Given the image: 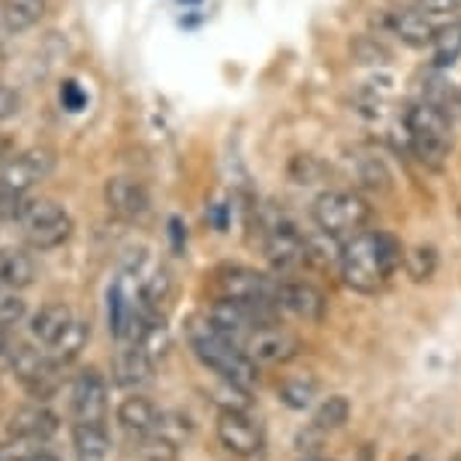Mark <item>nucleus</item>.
Returning a JSON list of instances; mask_svg holds the SVG:
<instances>
[{
    "label": "nucleus",
    "mask_w": 461,
    "mask_h": 461,
    "mask_svg": "<svg viewBox=\"0 0 461 461\" xmlns=\"http://www.w3.org/2000/svg\"><path fill=\"white\" fill-rule=\"evenodd\" d=\"M404 266V248L393 232L362 230L350 241H344L341 277L356 293H380L398 268Z\"/></svg>",
    "instance_id": "nucleus-1"
},
{
    "label": "nucleus",
    "mask_w": 461,
    "mask_h": 461,
    "mask_svg": "<svg viewBox=\"0 0 461 461\" xmlns=\"http://www.w3.org/2000/svg\"><path fill=\"white\" fill-rule=\"evenodd\" d=\"M187 341L196 359L203 362L208 371L217 374V380L239 383V386H245V389H250L259 380L257 362L250 359L232 338H226L221 329L208 320V314H196L187 320Z\"/></svg>",
    "instance_id": "nucleus-2"
},
{
    "label": "nucleus",
    "mask_w": 461,
    "mask_h": 461,
    "mask_svg": "<svg viewBox=\"0 0 461 461\" xmlns=\"http://www.w3.org/2000/svg\"><path fill=\"white\" fill-rule=\"evenodd\" d=\"M407 139L422 167L440 172L447 167V158L452 151V118L447 112L429 106V103H413L404 115Z\"/></svg>",
    "instance_id": "nucleus-3"
},
{
    "label": "nucleus",
    "mask_w": 461,
    "mask_h": 461,
    "mask_svg": "<svg viewBox=\"0 0 461 461\" xmlns=\"http://www.w3.org/2000/svg\"><path fill=\"white\" fill-rule=\"evenodd\" d=\"M259 239H263L266 259L272 263L277 275H290L304 266V232H299L290 217L277 208H263L257 214Z\"/></svg>",
    "instance_id": "nucleus-4"
},
{
    "label": "nucleus",
    "mask_w": 461,
    "mask_h": 461,
    "mask_svg": "<svg viewBox=\"0 0 461 461\" xmlns=\"http://www.w3.org/2000/svg\"><path fill=\"white\" fill-rule=\"evenodd\" d=\"M19 230L33 250H55L73 239V217L55 199H28L19 214Z\"/></svg>",
    "instance_id": "nucleus-5"
},
{
    "label": "nucleus",
    "mask_w": 461,
    "mask_h": 461,
    "mask_svg": "<svg viewBox=\"0 0 461 461\" xmlns=\"http://www.w3.org/2000/svg\"><path fill=\"white\" fill-rule=\"evenodd\" d=\"M311 217L320 230L332 232V236H347V232L356 236L368 226L371 205L353 190H323L311 205Z\"/></svg>",
    "instance_id": "nucleus-6"
},
{
    "label": "nucleus",
    "mask_w": 461,
    "mask_h": 461,
    "mask_svg": "<svg viewBox=\"0 0 461 461\" xmlns=\"http://www.w3.org/2000/svg\"><path fill=\"white\" fill-rule=\"evenodd\" d=\"M214 293L217 299H232L245 304H277L281 295V281L268 277L248 266H221L214 272Z\"/></svg>",
    "instance_id": "nucleus-7"
},
{
    "label": "nucleus",
    "mask_w": 461,
    "mask_h": 461,
    "mask_svg": "<svg viewBox=\"0 0 461 461\" xmlns=\"http://www.w3.org/2000/svg\"><path fill=\"white\" fill-rule=\"evenodd\" d=\"M6 359H10V368L15 374V380H19L33 398L49 402V398L58 393L60 365L51 359L49 353H42L31 344H10Z\"/></svg>",
    "instance_id": "nucleus-8"
},
{
    "label": "nucleus",
    "mask_w": 461,
    "mask_h": 461,
    "mask_svg": "<svg viewBox=\"0 0 461 461\" xmlns=\"http://www.w3.org/2000/svg\"><path fill=\"white\" fill-rule=\"evenodd\" d=\"M69 411L76 422H97L106 425L109 413V383L97 368H85L76 374L69 389Z\"/></svg>",
    "instance_id": "nucleus-9"
},
{
    "label": "nucleus",
    "mask_w": 461,
    "mask_h": 461,
    "mask_svg": "<svg viewBox=\"0 0 461 461\" xmlns=\"http://www.w3.org/2000/svg\"><path fill=\"white\" fill-rule=\"evenodd\" d=\"M245 350L257 365H286L299 356L302 344L293 332H286L281 323H263L241 341Z\"/></svg>",
    "instance_id": "nucleus-10"
},
{
    "label": "nucleus",
    "mask_w": 461,
    "mask_h": 461,
    "mask_svg": "<svg viewBox=\"0 0 461 461\" xmlns=\"http://www.w3.org/2000/svg\"><path fill=\"white\" fill-rule=\"evenodd\" d=\"M55 151L49 148H28V151H19L6 163H0V185L28 194L31 187L42 185L55 172Z\"/></svg>",
    "instance_id": "nucleus-11"
},
{
    "label": "nucleus",
    "mask_w": 461,
    "mask_h": 461,
    "mask_svg": "<svg viewBox=\"0 0 461 461\" xmlns=\"http://www.w3.org/2000/svg\"><path fill=\"white\" fill-rule=\"evenodd\" d=\"M217 440L239 458L263 456V447H266L263 429L250 420L248 411H221L217 413Z\"/></svg>",
    "instance_id": "nucleus-12"
},
{
    "label": "nucleus",
    "mask_w": 461,
    "mask_h": 461,
    "mask_svg": "<svg viewBox=\"0 0 461 461\" xmlns=\"http://www.w3.org/2000/svg\"><path fill=\"white\" fill-rule=\"evenodd\" d=\"M103 199H106L109 212L115 214L118 221H127V223L142 221L148 214V208H151V194H148V187L133 176L109 178L106 187H103Z\"/></svg>",
    "instance_id": "nucleus-13"
},
{
    "label": "nucleus",
    "mask_w": 461,
    "mask_h": 461,
    "mask_svg": "<svg viewBox=\"0 0 461 461\" xmlns=\"http://www.w3.org/2000/svg\"><path fill=\"white\" fill-rule=\"evenodd\" d=\"M281 308H286L290 314H295L304 323H323L329 302L326 295L308 281H281V295H277Z\"/></svg>",
    "instance_id": "nucleus-14"
},
{
    "label": "nucleus",
    "mask_w": 461,
    "mask_h": 461,
    "mask_svg": "<svg viewBox=\"0 0 461 461\" xmlns=\"http://www.w3.org/2000/svg\"><path fill=\"white\" fill-rule=\"evenodd\" d=\"M112 374H115V383L121 389H139V386H145V383H151L154 359L148 356L142 344L127 341L124 350H118V356H115Z\"/></svg>",
    "instance_id": "nucleus-15"
},
{
    "label": "nucleus",
    "mask_w": 461,
    "mask_h": 461,
    "mask_svg": "<svg viewBox=\"0 0 461 461\" xmlns=\"http://www.w3.org/2000/svg\"><path fill=\"white\" fill-rule=\"evenodd\" d=\"M76 323V314L73 308L64 302H49L42 304V308L33 314L31 320V335L37 338V341L46 347V350H51L60 338H64L69 332V326Z\"/></svg>",
    "instance_id": "nucleus-16"
},
{
    "label": "nucleus",
    "mask_w": 461,
    "mask_h": 461,
    "mask_svg": "<svg viewBox=\"0 0 461 461\" xmlns=\"http://www.w3.org/2000/svg\"><path fill=\"white\" fill-rule=\"evenodd\" d=\"M58 431V416L42 404H24L10 416V434L13 438L46 443Z\"/></svg>",
    "instance_id": "nucleus-17"
},
{
    "label": "nucleus",
    "mask_w": 461,
    "mask_h": 461,
    "mask_svg": "<svg viewBox=\"0 0 461 461\" xmlns=\"http://www.w3.org/2000/svg\"><path fill=\"white\" fill-rule=\"evenodd\" d=\"M389 28H393L395 37L407 42V46L422 49V46H431L438 24H434V19H429L422 10H416V6H402V10L389 13Z\"/></svg>",
    "instance_id": "nucleus-18"
},
{
    "label": "nucleus",
    "mask_w": 461,
    "mask_h": 461,
    "mask_svg": "<svg viewBox=\"0 0 461 461\" xmlns=\"http://www.w3.org/2000/svg\"><path fill=\"white\" fill-rule=\"evenodd\" d=\"M118 425L124 429L127 434L133 438H142V434H151L158 431V422H160V411L154 407L148 398L142 395H130L124 402L118 404Z\"/></svg>",
    "instance_id": "nucleus-19"
},
{
    "label": "nucleus",
    "mask_w": 461,
    "mask_h": 461,
    "mask_svg": "<svg viewBox=\"0 0 461 461\" xmlns=\"http://www.w3.org/2000/svg\"><path fill=\"white\" fill-rule=\"evenodd\" d=\"M37 281V263L19 248H0V286L4 290H28Z\"/></svg>",
    "instance_id": "nucleus-20"
},
{
    "label": "nucleus",
    "mask_w": 461,
    "mask_h": 461,
    "mask_svg": "<svg viewBox=\"0 0 461 461\" xmlns=\"http://www.w3.org/2000/svg\"><path fill=\"white\" fill-rule=\"evenodd\" d=\"M73 449L79 461H106L112 452V438L106 425L73 422Z\"/></svg>",
    "instance_id": "nucleus-21"
},
{
    "label": "nucleus",
    "mask_w": 461,
    "mask_h": 461,
    "mask_svg": "<svg viewBox=\"0 0 461 461\" xmlns=\"http://www.w3.org/2000/svg\"><path fill=\"white\" fill-rule=\"evenodd\" d=\"M49 13V0H4L0 4V22L10 33L31 31Z\"/></svg>",
    "instance_id": "nucleus-22"
},
{
    "label": "nucleus",
    "mask_w": 461,
    "mask_h": 461,
    "mask_svg": "<svg viewBox=\"0 0 461 461\" xmlns=\"http://www.w3.org/2000/svg\"><path fill=\"white\" fill-rule=\"evenodd\" d=\"M341 254H344L341 236H332V232L320 230V226L304 236V266H317V268L341 266Z\"/></svg>",
    "instance_id": "nucleus-23"
},
{
    "label": "nucleus",
    "mask_w": 461,
    "mask_h": 461,
    "mask_svg": "<svg viewBox=\"0 0 461 461\" xmlns=\"http://www.w3.org/2000/svg\"><path fill=\"white\" fill-rule=\"evenodd\" d=\"M461 58V22L440 24L431 40V60L438 69L452 67Z\"/></svg>",
    "instance_id": "nucleus-24"
},
{
    "label": "nucleus",
    "mask_w": 461,
    "mask_h": 461,
    "mask_svg": "<svg viewBox=\"0 0 461 461\" xmlns=\"http://www.w3.org/2000/svg\"><path fill=\"white\" fill-rule=\"evenodd\" d=\"M422 103H429V106L447 112L452 118V106L461 103V94H456L452 88V82L447 76H440V69L434 67L431 73H425V82H422Z\"/></svg>",
    "instance_id": "nucleus-25"
},
{
    "label": "nucleus",
    "mask_w": 461,
    "mask_h": 461,
    "mask_svg": "<svg viewBox=\"0 0 461 461\" xmlns=\"http://www.w3.org/2000/svg\"><path fill=\"white\" fill-rule=\"evenodd\" d=\"M356 178L371 194H389L393 190V172L386 169V163L380 158H374V154H359L356 158Z\"/></svg>",
    "instance_id": "nucleus-26"
},
{
    "label": "nucleus",
    "mask_w": 461,
    "mask_h": 461,
    "mask_svg": "<svg viewBox=\"0 0 461 461\" xmlns=\"http://www.w3.org/2000/svg\"><path fill=\"white\" fill-rule=\"evenodd\" d=\"M317 393H320V383L311 377V374H304V377L284 380L281 389H277V398H281V404L290 407V411H308V407L314 404Z\"/></svg>",
    "instance_id": "nucleus-27"
},
{
    "label": "nucleus",
    "mask_w": 461,
    "mask_h": 461,
    "mask_svg": "<svg viewBox=\"0 0 461 461\" xmlns=\"http://www.w3.org/2000/svg\"><path fill=\"white\" fill-rule=\"evenodd\" d=\"M438 266H440V257L431 245H416L404 250V272L416 284L431 281V277L438 275Z\"/></svg>",
    "instance_id": "nucleus-28"
},
{
    "label": "nucleus",
    "mask_w": 461,
    "mask_h": 461,
    "mask_svg": "<svg viewBox=\"0 0 461 461\" xmlns=\"http://www.w3.org/2000/svg\"><path fill=\"white\" fill-rule=\"evenodd\" d=\"M88 338H91V326L85 323V320H79L76 317V323L69 326V332L60 338V341L51 347V350H46L51 359H55L60 368H64V365H69L76 359V356H79L82 350H85V344H88Z\"/></svg>",
    "instance_id": "nucleus-29"
},
{
    "label": "nucleus",
    "mask_w": 461,
    "mask_h": 461,
    "mask_svg": "<svg viewBox=\"0 0 461 461\" xmlns=\"http://www.w3.org/2000/svg\"><path fill=\"white\" fill-rule=\"evenodd\" d=\"M350 413H353V407H350V402H347L344 395H329L326 402L314 411V420H311V422L329 434V431L344 429V425L350 422Z\"/></svg>",
    "instance_id": "nucleus-30"
},
{
    "label": "nucleus",
    "mask_w": 461,
    "mask_h": 461,
    "mask_svg": "<svg viewBox=\"0 0 461 461\" xmlns=\"http://www.w3.org/2000/svg\"><path fill=\"white\" fill-rule=\"evenodd\" d=\"M136 452L142 461H178V443L160 431L142 434L136 443Z\"/></svg>",
    "instance_id": "nucleus-31"
},
{
    "label": "nucleus",
    "mask_w": 461,
    "mask_h": 461,
    "mask_svg": "<svg viewBox=\"0 0 461 461\" xmlns=\"http://www.w3.org/2000/svg\"><path fill=\"white\" fill-rule=\"evenodd\" d=\"M139 299L145 302L148 311H158L160 304H167L172 299V277H169V272L158 268L151 277H142V284H139Z\"/></svg>",
    "instance_id": "nucleus-32"
},
{
    "label": "nucleus",
    "mask_w": 461,
    "mask_h": 461,
    "mask_svg": "<svg viewBox=\"0 0 461 461\" xmlns=\"http://www.w3.org/2000/svg\"><path fill=\"white\" fill-rule=\"evenodd\" d=\"M212 402L221 407V411H250V389L239 386V383L221 380L217 389H212Z\"/></svg>",
    "instance_id": "nucleus-33"
},
{
    "label": "nucleus",
    "mask_w": 461,
    "mask_h": 461,
    "mask_svg": "<svg viewBox=\"0 0 461 461\" xmlns=\"http://www.w3.org/2000/svg\"><path fill=\"white\" fill-rule=\"evenodd\" d=\"M323 172H326V167L314 158V154H295L290 160V178L302 187L317 185V181L323 178Z\"/></svg>",
    "instance_id": "nucleus-34"
},
{
    "label": "nucleus",
    "mask_w": 461,
    "mask_h": 461,
    "mask_svg": "<svg viewBox=\"0 0 461 461\" xmlns=\"http://www.w3.org/2000/svg\"><path fill=\"white\" fill-rule=\"evenodd\" d=\"M58 97H60V106H64L67 112H82L85 106H88V94H85V88L76 79H67V82H60V91H58Z\"/></svg>",
    "instance_id": "nucleus-35"
},
{
    "label": "nucleus",
    "mask_w": 461,
    "mask_h": 461,
    "mask_svg": "<svg viewBox=\"0 0 461 461\" xmlns=\"http://www.w3.org/2000/svg\"><path fill=\"white\" fill-rule=\"evenodd\" d=\"M413 6L429 19H452L461 13V0H413Z\"/></svg>",
    "instance_id": "nucleus-36"
},
{
    "label": "nucleus",
    "mask_w": 461,
    "mask_h": 461,
    "mask_svg": "<svg viewBox=\"0 0 461 461\" xmlns=\"http://www.w3.org/2000/svg\"><path fill=\"white\" fill-rule=\"evenodd\" d=\"M28 314V304H24L19 295H0V329H10L19 320Z\"/></svg>",
    "instance_id": "nucleus-37"
},
{
    "label": "nucleus",
    "mask_w": 461,
    "mask_h": 461,
    "mask_svg": "<svg viewBox=\"0 0 461 461\" xmlns=\"http://www.w3.org/2000/svg\"><path fill=\"white\" fill-rule=\"evenodd\" d=\"M158 431L167 434V438H172V440L178 443L181 438H187V434L194 431V425H190L187 416H181V413H160Z\"/></svg>",
    "instance_id": "nucleus-38"
},
{
    "label": "nucleus",
    "mask_w": 461,
    "mask_h": 461,
    "mask_svg": "<svg viewBox=\"0 0 461 461\" xmlns=\"http://www.w3.org/2000/svg\"><path fill=\"white\" fill-rule=\"evenodd\" d=\"M353 51H356V58H359L362 64H386V60H389V51L383 49L377 40H371V37H362L353 46Z\"/></svg>",
    "instance_id": "nucleus-39"
},
{
    "label": "nucleus",
    "mask_w": 461,
    "mask_h": 461,
    "mask_svg": "<svg viewBox=\"0 0 461 461\" xmlns=\"http://www.w3.org/2000/svg\"><path fill=\"white\" fill-rule=\"evenodd\" d=\"M37 452V440L13 438L6 447H0V461H28Z\"/></svg>",
    "instance_id": "nucleus-40"
},
{
    "label": "nucleus",
    "mask_w": 461,
    "mask_h": 461,
    "mask_svg": "<svg viewBox=\"0 0 461 461\" xmlns=\"http://www.w3.org/2000/svg\"><path fill=\"white\" fill-rule=\"evenodd\" d=\"M22 112V97L15 94L10 85L0 82V121H10Z\"/></svg>",
    "instance_id": "nucleus-41"
},
{
    "label": "nucleus",
    "mask_w": 461,
    "mask_h": 461,
    "mask_svg": "<svg viewBox=\"0 0 461 461\" xmlns=\"http://www.w3.org/2000/svg\"><path fill=\"white\" fill-rule=\"evenodd\" d=\"M169 239H172V248H176V254H185L187 230H185V223H181V217H169Z\"/></svg>",
    "instance_id": "nucleus-42"
},
{
    "label": "nucleus",
    "mask_w": 461,
    "mask_h": 461,
    "mask_svg": "<svg viewBox=\"0 0 461 461\" xmlns=\"http://www.w3.org/2000/svg\"><path fill=\"white\" fill-rule=\"evenodd\" d=\"M323 438H326V431H323V429H317V425L311 422V425H308V431H302V434H299V449L314 452V449H320V443H323Z\"/></svg>",
    "instance_id": "nucleus-43"
},
{
    "label": "nucleus",
    "mask_w": 461,
    "mask_h": 461,
    "mask_svg": "<svg viewBox=\"0 0 461 461\" xmlns=\"http://www.w3.org/2000/svg\"><path fill=\"white\" fill-rule=\"evenodd\" d=\"M15 154V142H13V136H6V133H0V163H6Z\"/></svg>",
    "instance_id": "nucleus-44"
},
{
    "label": "nucleus",
    "mask_w": 461,
    "mask_h": 461,
    "mask_svg": "<svg viewBox=\"0 0 461 461\" xmlns=\"http://www.w3.org/2000/svg\"><path fill=\"white\" fill-rule=\"evenodd\" d=\"M28 461H60V458H58V456H51V452H46V449H37Z\"/></svg>",
    "instance_id": "nucleus-45"
},
{
    "label": "nucleus",
    "mask_w": 461,
    "mask_h": 461,
    "mask_svg": "<svg viewBox=\"0 0 461 461\" xmlns=\"http://www.w3.org/2000/svg\"><path fill=\"white\" fill-rule=\"evenodd\" d=\"M4 58H6V55H4V42H0V64H4Z\"/></svg>",
    "instance_id": "nucleus-46"
},
{
    "label": "nucleus",
    "mask_w": 461,
    "mask_h": 461,
    "mask_svg": "<svg viewBox=\"0 0 461 461\" xmlns=\"http://www.w3.org/2000/svg\"><path fill=\"white\" fill-rule=\"evenodd\" d=\"M302 461H326V458H302Z\"/></svg>",
    "instance_id": "nucleus-47"
},
{
    "label": "nucleus",
    "mask_w": 461,
    "mask_h": 461,
    "mask_svg": "<svg viewBox=\"0 0 461 461\" xmlns=\"http://www.w3.org/2000/svg\"><path fill=\"white\" fill-rule=\"evenodd\" d=\"M0 295H4V286H0Z\"/></svg>",
    "instance_id": "nucleus-48"
}]
</instances>
